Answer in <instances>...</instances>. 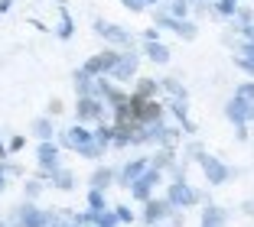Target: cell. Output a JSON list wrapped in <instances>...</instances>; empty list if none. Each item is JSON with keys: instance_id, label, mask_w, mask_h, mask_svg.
Wrapping results in <instances>:
<instances>
[{"instance_id": "20", "label": "cell", "mask_w": 254, "mask_h": 227, "mask_svg": "<svg viewBox=\"0 0 254 227\" xmlns=\"http://www.w3.org/2000/svg\"><path fill=\"white\" fill-rule=\"evenodd\" d=\"M88 208H91L95 214H101V211H105V195L91 188V195H88Z\"/></svg>"}, {"instance_id": "17", "label": "cell", "mask_w": 254, "mask_h": 227, "mask_svg": "<svg viewBox=\"0 0 254 227\" xmlns=\"http://www.w3.org/2000/svg\"><path fill=\"white\" fill-rule=\"evenodd\" d=\"M108 185H111V169H98L95 176H91V188L101 191V188H108Z\"/></svg>"}, {"instance_id": "19", "label": "cell", "mask_w": 254, "mask_h": 227, "mask_svg": "<svg viewBox=\"0 0 254 227\" xmlns=\"http://www.w3.org/2000/svg\"><path fill=\"white\" fill-rule=\"evenodd\" d=\"M153 91H157V85H153V81H140V85H137V101H150V94H153Z\"/></svg>"}, {"instance_id": "14", "label": "cell", "mask_w": 254, "mask_h": 227, "mask_svg": "<svg viewBox=\"0 0 254 227\" xmlns=\"http://www.w3.org/2000/svg\"><path fill=\"white\" fill-rule=\"evenodd\" d=\"M225 224V211L215 205H209L205 211H202V227H222Z\"/></svg>"}, {"instance_id": "25", "label": "cell", "mask_w": 254, "mask_h": 227, "mask_svg": "<svg viewBox=\"0 0 254 227\" xmlns=\"http://www.w3.org/2000/svg\"><path fill=\"white\" fill-rule=\"evenodd\" d=\"M238 97H241V101H251V104H254V85H241V88H238Z\"/></svg>"}, {"instance_id": "2", "label": "cell", "mask_w": 254, "mask_h": 227, "mask_svg": "<svg viewBox=\"0 0 254 227\" xmlns=\"http://www.w3.org/2000/svg\"><path fill=\"white\" fill-rule=\"evenodd\" d=\"M46 221H49V214H43L36 205L20 208V214H16V227H46Z\"/></svg>"}, {"instance_id": "4", "label": "cell", "mask_w": 254, "mask_h": 227, "mask_svg": "<svg viewBox=\"0 0 254 227\" xmlns=\"http://www.w3.org/2000/svg\"><path fill=\"white\" fill-rule=\"evenodd\" d=\"M157 179H160L157 169H147V172H143V176L137 179L134 185H130V195H134V198H143V201H147V198H150V188L157 185Z\"/></svg>"}, {"instance_id": "10", "label": "cell", "mask_w": 254, "mask_h": 227, "mask_svg": "<svg viewBox=\"0 0 254 227\" xmlns=\"http://www.w3.org/2000/svg\"><path fill=\"white\" fill-rule=\"evenodd\" d=\"M166 214H170V201H147V211H143V218H147V224H157V221H163Z\"/></svg>"}, {"instance_id": "23", "label": "cell", "mask_w": 254, "mask_h": 227, "mask_svg": "<svg viewBox=\"0 0 254 227\" xmlns=\"http://www.w3.org/2000/svg\"><path fill=\"white\" fill-rule=\"evenodd\" d=\"M173 30L180 33V36H186V39L195 36V26H192V23H180V20H176V26H173Z\"/></svg>"}, {"instance_id": "1", "label": "cell", "mask_w": 254, "mask_h": 227, "mask_svg": "<svg viewBox=\"0 0 254 227\" xmlns=\"http://www.w3.org/2000/svg\"><path fill=\"white\" fill-rule=\"evenodd\" d=\"M118 52L114 49H108V52H101V55H95V59H88V65H85V72L88 75H105V72H111L114 65H118Z\"/></svg>"}, {"instance_id": "9", "label": "cell", "mask_w": 254, "mask_h": 227, "mask_svg": "<svg viewBox=\"0 0 254 227\" xmlns=\"http://www.w3.org/2000/svg\"><path fill=\"white\" fill-rule=\"evenodd\" d=\"M147 169H150V166H147L143 159H140V162H127L124 172H121V185H127V188H130V185H134L137 179H140L143 172H147Z\"/></svg>"}, {"instance_id": "26", "label": "cell", "mask_w": 254, "mask_h": 227, "mask_svg": "<svg viewBox=\"0 0 254 227\" xmlns=\"http://www.w3.org/2000/svg\"><path fill=\"white\" fill-rule=\"evenodd\" d=\"M114 214H118V221H134V211H130V208H124V205H121Z\"/></svg>"}, {"instance_id": "8", "label": "cell", "mask_w": 254, "mask_h": 227, "mask_svg": "<svg viewBox=\"0 0 254 227\" xmlns=\"http://www.w3.org/2000/svg\"><path fill=\"white\" fill-rule=\"evenodd\" d=\"M95 33H98V36H105V39H111V43H118V45L130 43V36H127L124 30H118V26H111V23H95Z\"/></svg>"}, {"instance_id": "24", "label": "cell", "mask_w": 254, "mask_h": 227, "mask_svg": "<svg viewBox=\"0 0 254 227\" xmlns=\"http://www.w3.org/2000/svg\"><path fill=\"white\" fill-rule=\"evenodd\" d=\"M59 36H72V20H68V13H62V23H59Z\"/></svg>"}, {"instance_id": "18", "label": "cell", "mask_w": 254, "mask_h": 227, "mask_svg": "<svg viewBox=\"0 0 254 227\" xmlns=\"http://www.w3.org/2000/svg\"><path fill=\"white\" fill-rule=\"evenodd\" d=\"M53 185H56V188H72V172L56 169V172H53Z\"/></svg>"}, {"instance_id": "32", "label": "cell", "mask_w": 254, "mask_h": 227, "mask_svg": "<svg viewBox=\"0 0 254 227\" xmlns=\"http://www.w3.org/2000/svg\"><path fill=\"white\" fill-rule=\"evenodd\" d=\"M143 3H157V0H143Z\"/></svg>"}, {"instance_id": "27", "label": "cell", "mask_w": 254, "mask_h": 227, "mask_svg": "<svg viewBox=\"0 0 254 227\" xmlns=\"http://www.w3.org/2000/svg\"><path fill=\"white\" fill-rule=\"evenodd\" d=\"M121 3H124L127 10H134V13H137V10H143V0H121Z\"/></svg>"}, {"instance_id": "29", "label": "cell", "mask_w": 254, "mask_h": 227, "mask_svg": "<svg viewBox=\"0 0 254 227\" xmlns=\"http://www.w3.org/2000/svg\"><path fill=\"white\" fill-rule=\"evenodd\" d=\"M218 10H222V13H232V10H235V0H222V3H218Z\"/></svg>"}, {"instance_id": "33", "label": "cell", "mask_w": 254, "mask_h": 227, "mask_svg": "<svg viewBox=\"0 0 254 227\" xmlns=\"http://www.w3.org/2000/svg\"><path fill=\"white\" fill-rule=\"evenodd\" d=\"M0 227H7V224H3V221H0Z\"/></svg>"}, {"instance_id": "5", "label": "cell", "mask_w": 254, "mask_h": 227, "mask_svg": "<svg viewBox=\"0 0 254 227\" xmlns=\"http://www.w3.org/2000/svg\"><path fill=\"white\" fill-rule=\"evenodd\" d=\"M134 72H137V55H134V52L121 55V59H118V65L111 68V75H114L118 81H130V78H134Z\"/></svg>"}, {"instance_id": "3", "label": "cell", "mask_w": 254, "mask_h": 227, "mask_svg": "<svg viewBox=\"0 0 254 227\" xmlns=\"http://www.w3.org/2000/svg\"><path fill=\"white\" fill-rule=\"evenodd\" d=\"M166 201H170V208H189L195 201V191L189 188V185H183V182H176L170 188V195H166Z\"/></svg>"}, {"instance_id": "31", "label": "cell", "mask_w": 254, "mask_h": 227, "mask_svg": "<svg viewBox=\"0 0 254 227\" xmlns=\"http://www.w3.org/2000/svg\"><path fill=\"white\" fill-rule=\"evenodd\" d=\"M0 188H3V169H0Z\"/></svg>"}, {"instance_id": "7", "label": "cell", "mask_w": 254, "mask_h": 227, "mask_svg": "<svg viewBox=\"0 0 254 227\" xmlns=\"http://www.w3.org/2000/svg\"><path fill=\"white\" fill-rule=\"evenodd\" d=\"M202 169H205V176H209V182H215V185L228 179V169H225L218 159H212V156H202Z\"/></svg>"}, {"instance_id": "15", "label": "cell", "mask_w": 254, "mask_h": 227, "mask_svg": "<svg viewBox=\"0 0 254 227\" xmlns=\"http://www.w3.org/2000/svg\"><path fill=\"white\" fill-rule=\"evenodd\" d=\"M147 59L163 65V62H170V49H166V45H160V43H147Z\"/></svg>"}, {"instance_id": "6", "label": "cell", "mask_w": 254, "mask_h": 227, "mask_svg": "<svg viewBox=\"0 0 254 227\" xmlns=\"http://www.w3.org/2000/svg\"><path fill=\"white\" fill-rule=\"evenodd\" d=\"M228 117L238 120V124H245V120L254 117V104H251V101H241V97H235V101L228 104Z\"/></svg>"}, {"instance_id": "21", "label": "cell", "mask_w": 254, "mask_h": 227, "mask_svg": "<svg viewBox=\"0 0 254 227\" xmlns=\"http://www.w3.org/2000/svg\"><path fill=\"white\" fill-rule=\"evenodd\" d=\"M241 68H248V72H254V45H245V55L238 59Z\"/></svg>"}, {"instance_id": "22", "label": "cell", "mask_w": 254, "mask_h": 227, "mask_svg": "<svg viewBox=\"0 0 254 227\" xmlns=\"http://www.w3.org/2000/svg\"><path fill=\"white\" fill-rule=\"evenodd\" d=\"M82 156H88V159H95V156H101V143H95V139H88L82 149H78Z\"/></svg>"}, {"instance_id": "34", "label": "cell", "mask_w": 254, "mask_h": 227, "mask_svg": "<svg viewBox=\"0 0 254 227\" xmlns=\"http://www.w3.org/2000/svg\"><path fill=\"white\" fill-rule=\"evenodd\" d=\"M235 3H238V0H235Z\"/></svg>"}, {"instance_id": "28", "label": "cell", "mask_w": 254, "mask_h": 227, "mask_svg": "<svg viewBox=\"0 0 254 227\" xmlns=\"http://www.w3.org/2000/svg\"><path fill=\"white\" fill-rule=\"evenodd\" d=\"M173 13H176V16H186V3H183V0H176V3H173Z\"/></svg>"}, {"instance_id": "16", "label": "cell", "mask_w": 254, "mask_h": 227, "mask_svg": "<svg viewBox=\"0 0 254 227\" xmlns=\"http://www.w3.org/2000/svg\"><path fill=\"white\" fill-rule=\"evenodd\" d=\"M33 133H36V136L43 139V143H49V139H53V133H56V127L43 117V120H36V124H33Z\"/></svg>"}, {"instance_id": "11", "label": "cell", "mask_w": 254, "mask_h": 227, "mask_svg": "<svg viewBox=\"0 0 254 227\" xmlns=\"http://www.w3.org/2000/svg\"><path fill=\"white\" fill-rule=\"evenodd\" d=\"M39 166L43 169H59V149L53 146V143H43V146H39Z\"/></svg>"}, {"instance_id": "12", "label": "cell", "mask_w": 254, "mask_h": 227, "mask_svg": "<svg viewBox=\"0 0 254 227\" xmlns=\"http://www.w3.org/2000/svg\"><path fill=\"white\" fill-rule=\"evenodd\" d=\"M75 110H78V117H82V120H95L98 114H101V101H95V97H82Z\"/></svg>"}, {"instance_id": "13", "label": "cell", "mask_w": 254, "mask_h": 227, "mask_svg": "<svg viewBox=\"0 0 254 227\" xmlns=\"http://www.w3.org/2000/svg\"><path fill=\"white\" fill-rule=\"evenodd\" d=\"M62 139H65V146H75V149H82L85 146V143H88V130H82V127H72V130H65V136H62Z\"/></svg>"}, {"instance_id": "30", "label": "cell", "mask_w": 254, "mask_h": 227, "mask_svg": "<svg viewBox=\"0 0 254 227\" xmlns=\"http://www.w3.org/2000/svg\"><path fill=\"white\" fill-rule=\"evenodd\" d=\"M26 195L36 198V195H39V182H30V185H26Z\"/></svg>"}]
</instances>
